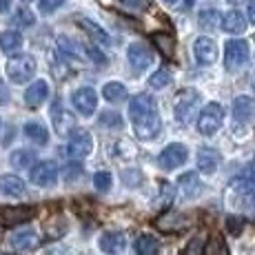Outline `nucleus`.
I'll list each match as a JSON object with an SVG mask.
<instances>
[{
  "label": "nucleus",
  "instance_id": "6e6552de",
  "mask_svg": "<svg viewBox=\"0 0 255 255\" xmlns=\"http://www.w3.org/2000/svg\"><path fill=\"white\" fill-rule=\"evenodd\" d=\"M93 149V140L89 135V131H73V133L69 135V142H67V153L71 155V158L76 160H82L87 158V155L91 153Z\"/></svg>",
  "mask_w": 255,
  "mask_h": 255
},
{
  "label": "nucleus",
  "instance_id": "2f4dec72",
  "mask_svg": "<svg viewBox=\"0 0 255 255\" xmlns=\"http://www.w3.org/2000/svg\"><path fill=\"white\" fill-rule=\"evenodd\" d=\"M102 96L109 102H122L127 100V87L122 82H107L105 89H102Z\"/></svg>",
  "mask_w": 255,
  "mask_h": 255
},
{
  "label": "nucleus",
  "instance_id": "c85d7f7f",
  "mask_svg": "<svg viewBox=\"0 0 255 255\" xmlns=\"http://www.w3.org/2000/svg\"><path fill=\"white\" fill-rule=\"evenodd\" d=\"M135 253L138 255H158L160 242L153 235H140V238L135 240Z\"/></svg>",
  "mask_w": 255,
  "mask_h": 255
},
{
  "label": "nucleus",
  "instance_id": "8fccbe9b",
  "mask_svg": "<svg viewBox=\"0 0 255 255\" xmlns=\"http://www.w3.org/2000/svg\"><path fill=\"white\" fill-rule=\"evenodd\" d=\"M229 2H233V4H238V2H242V0H229Z\"/></svg>",
  "mask_w": 255,
  "mask_h": 255
},
{
  "label": "nucleus",
  "instance_id": "a878e982",
  "mask_svg": "<svg viewBox=\"0 0 255 255\" xmlns=\"http://www.w3.org/2000/svg\"><path fill=\"white\" fill-rule=\"evenodd\" d=\"M9 160H11L13 169L24 171V169H31V166H33V162H36V153H33V151H29V149H16Z\"/></svg>",
  "mask_w": 255,
  "mask_h": 255
},
{
  "label": "nucleus",
  "instance_id": "a18cd8bd",
  "mask_svg": "<svg viewBox=\"0 0 255 255\" xmlns=\"http://www.w3.org/2000/svg\"><path fill=\"white\" fill-rule=\"evenodd\" d=\"M9 102V89L2 80H0V105H7Z\"/></svg>",
  "mask_w": 255,
  "mask_h": 255
},
{
  "label": "nucleus",
  "instance_id": "de8ad7c7",
  "mask_svg": "<svg viewBox=\"0 0 255 255\" xmlns=\"http://www.w3.org/2000/svg\"><path fill=\"white\" fill-rule=\"evenodd\" d=\"M247 171H249V178H253V180H255V160L247 166Z\"/></svg>",
  "mask_w": 255,
  "mask_h": 255
},
{
  "label": "nucleus",
  "instance_id": "603ef678",
  "mask_svg": "<svg viewBox=\"0 0 255 255\" xmlns=\"http://www.w3.org/2000/svg\"><path fill=\"white\" fill-rule=\"evenodd\" d=\"M186 4H189V7H191V4H193V0H186Z\"/></svg>",
  "mask_w": 255,
  "mask_h": 255
},
{
  "label": "nucleus",
  "instance_id": "4468645a",
  "mask_svg": "<svg viewBox=\"0 0 255 255\" xmlns=\"http://www.w3.org/2000/svg\"><path fill=\"white\" fill-rule=\"evenodd\" d=\"M193 53L200 65H213V62L218 60V45H215V40H211V38L200 36L193 45Z\"/></svg>",
  "mask_w": 255,
  "mask_h": 255
},
{
  "label": "nucleus",
  "instance_id": "58836bf2",
  "mask_svg": "<svg viewBox=\"0 0 255 255\" xmlns=\"http://www.w3.org/2000/svg\"><path fill=\"white\" fill-rule=\"evenodd\" d=\"M202 240H204V235H198V238H193L189 242V247L182 251V255H202Z\"/></svg>",
  "mask_w": 255,
  "mask_h": 255
},
{
  "label": "nucleus",
  "instance_id": "7ed1b4c3",
  "mask_svg": "<svg viewBox=\"0 0 255 255\" xmlns=\"http://www.w3.org/2000/svg\"><path fill=\"white\" fill-rule=\"evenodd\" d=\"M224 122V107L218 102H209L198 116V131L202 135H213Z\"/></svg>",
  "mask_w": 255,
  "mask_h": 255
},
{
  "label": "nucleus",
  "instance_id": "4c0bfd02",
  "mask_svg": "<svg viewBox=\"0 0 255 255\" xmlns=\"http://www.w3.org/2000/svg\"><path fill=\"white\" fill-rule=\"evenodd\" d=\"M13 22H16L18 27H31V24L36 22V16H33L29 9H20V11H16V16H13Z\"/></svg>",
  "mask_w": 255,
  "mask_h": 255
},
{
  "label": "nucleus",
  "instance_id": "1a4fd4ad",
  "mask_svg": "<svg viewBox=\"0 0 255 255\" xmlns=\"http://www.w3.org/2000/svg\"><path fill=\"white\" fill-rule=\"evenodd\" d=\"M186 158H189V151H186L184 144H178V142H173V144L164 146L162 153L158 155V164L162 166V169H178V166H182L186 162Z\"/></svg>",
  "mask_w": 255,
  "mask_h": 255
},
{
  "label": "nucleus",
  "instance_id": "20e7f679",
  "mask_svg": "<svg viewBox=\"0 0 255 255\" xmlns=\"http://www.w3.org/2000/svg\"><path fill=\"white\" fill-rule=\"evenodd\" d=\"M249 56H251V49L247 40H229L224 47V67L229 71L242 69L249 62Z\"/></svg>",
  "mask_w": 255,
  "mask_h": 255
},
{
  "label": "nucleus",
  "instance_id": "0eeeda50",
  "mask_svg": "<svg viewBox=\"0 0 255 255\" xmlns=\"http://www.w3.org/2000/svg\"><path fill=\"white\" fill-rule=\"evenodd\" d=\"M36 215V209L33 207H2L0 209V227H18V224H24Z\"/></svg>",
  "mask_w": 255,
  "mask_h": 255
},
{
  "label": "nucleus",
  "instance_id": "412c9836",
  "mask_svg": "<svg viewBox=\"0 0 255 255\" xmlns=\"http://www.w3.org/2000/svg\"><path fill=\"white\" fill-rule=\"evenodd\" d=\"M125 247H127V238H125V233H120V231H109L100 238V249L105 253L118 255L125 251Z\"/></svg>",
  "mask_w": 255,
  "mask_h": 255
},
{
  "label": "nucleus",
  "instance_id": "e433bc0d",
  "mask_svg": "<svg viewBox=\"0 0 255 255\" xmlns=\"http://www.w3.org/2000/svg\"><path fill=\"white\" fill-rule=\"evenodd\" d=\"M100 125L111 127V129H120L122 118H120V114H116V111H105V114H100Z\"/></svg>",
  "mask_w": 255,
  "mask_h": 255
},
{
  "label": "nucleus",
  "instance_id": "2eb2a0df",
  "mask_svg": "<svg viewBox=\"0 0 255 255\" xmlns=\"http://www.w3.org/2000/svg\"><path fill=\"white\" fill-rule=\"evenodd\" d=\"M9 244H11L16 251L27 253V251H33V249H38L40 240H38V233L33 231V229H20V231L11 233V238H9Z\"/></svg>",
  "mask_w": 255,
  "mask_h": 255
},
{
  "label": "nucleus",
  "instance_id": "09e8293b",
  "mask_svg": "<svg viewBox=\"0 0 255 255\" xmlns=\"http://www.w3.org/2000/svg\"><path fill=\"white\" fill-rule=\"evenodd\" d=\"M9 9V0H0V11H7Z\"/></svg>",
  "mask_w": 255,
  "mask_h": 255
},
{
  "label": "nucleus",
  "instance_id": "f8f14e48",
  "mask_svg": "<svg viewBox=\"0 0 255 255\" xmlns=\"http://www.w3.org/2000/svg\"><path fill=\"white\" fill-rule=\"evenodd\" d=\"M29 178H31V182L36 186H51L58 180V166L53 162H49V160L38 162L31 166V175Z\"/></svg>",
  "mask_w": 255,
  "mask_h": 255
},
{
  "label": "nucleus",
  "instance_id": "bb28decb",
  "mask_svg": "<svg viewBox=\"0 0 255 255\" xmlns=\"http://www.w3.org/2000/svg\"><path fill=\"white\" fill-rule=\"evenodd\" d=\"M20 47H22V36L18 31H4L2 36H0V49H2L7 56L20 51Z\"/></svg>",
  "mask_w": 255,
  "mask_h": 255
},
{
  "label": "nucleus",
  "instance_id": "cd10ccee",
  "mask_svg": "<svg viewBox=\"0 0 255 255\" xmlns=\"http://www.w3.org/2000/svg\"><path fill=\"white\" fill-rule=\"evenodd\" d=\"M202 255H231V253H229V247H227V242H224L222 235L213 233L207 240V244H204Z\"/></svg>",
  "mask_w": 255,
  "mask_h": 255
},
{
  "label": "nucleus",
  "instance_id": "ddd939ff",
  "mask_svg": "<svg viewBox=\"0 0 255 255\" xmlns=\"http://www.w3.org/2000/svg\"><path fill=\"white\" fill-rule=\"evenodd\" d=\"M186 224H189L186 215L178 213V211H164V213L155 220V227L162 233H180L182 229H186Z\"/></svg>",
  "mask_w": 255,
  "mask_h": 255
},
{
  "label": "nucleus",
  "instance_id": "9b49d317",
  "mask_svg": "<svg viewBox=\"0 0 255 255\" xmlns=\"http://www.w3.org/2000/svg\"><path fill=\"white\" fill-rule=\"evenodd\" d=\"M127 56H129L131 69H133L135 73H142L144 69H149L151 60H153V53H151V49L146 47L144 42H133V45H129Z\"/></svg>",
  "mask_w": 255,
  "mask_h": 255
},
{
  "label": "nucleus",
  "instance_id": "393cba45",
  "mask_svg": "<svg viewBox=\"0 0 255 255\" xmlns=\"http://www.w3.org/2000/svg\"><path fill=\"white\" fill-rule=\"evenodd\" d=\"M153 45L158 47V51L162 53L164 58H173L175 53V40L171 33H164V31H155L153 33Z\"/></svg>",
  "mask_w": 255,
  "mask_h": 255
},
{
  "label": "nucleus",
  "instance_id": "dca6fc26",
  "mask_svg": "<svg viewBox=\"0 0 255 255\" xmlns=\"http://www.w3.org/2000/svg\"><path fill=\"white\" fill-rule=\"evenodd\" d=\"M233 118L238 122H253L255 120V100L251 96H238L233 100Z\"/></svg>",
  "mask_w": 255,
  "mask_h": 255
},
{
  "label": "nucleus",
  "instance_id": "b1692460",
  "mask_svg": "<svg viewBox=\"0 0 255 255\" xmlns=\"http://www.w3.org/2000/svg\"><path fill=\"white\" fill-rule=\"evenodd\" d=\"M24 135H27L31 142H36V144H47L49 142V131H47V127L45 125H40V122H27L24 125Z\"/></svg>",
  "mask_w": 255,
  "mask_h": 255
},
{
  "label": "nucleus",
  "instance_id": "f3484780",
  "mask_svg": "<svg viewBox=\"0 0 255 255\" xmlns=\"http://www.w3.org/2000/svg\"><path fill=\"white\" fill-rule=\"evenodd\" d=\"M49 98V85L47 80H36L29 85V89L24 91V102H27V107H31V109H36V107H40L42 102H45Z\"/></svg>",
  "mask_w": 255,
  "mask_h": 255
},
{
  "label": "nucleus",
  "instance_id": "5701e85b",
  "mask_svg": "<svg viewBox=\"0 0 255 255\" xmlns=\"http://www.w3.org/2000/svg\"><path fill=\"white\" fill-rule=\"evenodd\" d=\"M220 27H222L227 33H233V36L235 33H244L247 31V18H244L240 11H229V13H224Z\"/></svg>",
  "mask_w": 255,
  "mask_h": 255
},
{
  "label": "nucleus",
  "instance_id": "a211bd4d",
  "mask_svg": "<svg viewBox=\"0 0 255 255\" xmlns=\"http://www.w3.org/2000/svg\"><path fill=\"white\" fill-rule=\"evenodd\" d=\"M220 162H222V158H220L218 151L211 149V146H200V151H198V169L202 171V173H215Z\"/></svg>",
  "mask_w": 255,
  "mask_h": 255
},
{
  "label": "nucleus",
  "instance_id": "79ce46f5",
  "mask_svg": "<svg viewBox=\"0 0 255 255\" xmlns=\"http://www.w3.org/2000/svg\"><path fill=\"white\" fill-rule=\"evenodd\" d=\"M120 2L131 11H142V9L149 7V0H120Z\"/></svg>",
  "mask_w": 255,
  "mask_h": 255
},
{
  "label": "nucleus",
  "instance_id": "c756f323",
  "mask_svg": "<svg viewBox=\"0 0 255 255\" xmlns=\"http://www.w3.org/2000/svg\"><path fill=\"white\" fill-rule=\"evenodd\" d=\"M67 233V220L62 215H56L45 224V238L47 240H58Z\"/></svg>",
  "mask_w": 255,
  "mask_h": 255
},
{
  "label": "nucleus",
  "instance_id": "f257e3e1",
  "mask_svg": "<svg viewBox=\"0 0 255 255\" xmlns=\"http://www.w3.org/2000/svg\"><path fill=\"white\" fill-rule=\"evenodd\" d=\"M129 116L133 131L140 140H151L160 133L162 129V120H160V111L155 100L149 93H138L133 100L129 102Z\"/></svg>",
  "mask_w": 255,
  "mask_h": 255
},
{
  "label": "nucleus",
  "instance_id": "f03ea898",
  "mask_svg": "<svg viewBox=\"0 0 255 255\" xmlns=\"http://www.w3.org/2000/svg\"><path fill=\"white\" fill-rule=\"evenodd\" d=\"M36 69L38 65L33 56H13L7 62V78L13 85H22V82H29L36 76Z\"/></svg>",
  "mask_w": 255,
  "mask_h": 255
},
{
  "label": "nucleus",
  "instance_id": "72a5a7b5",
  "mask_svg": "<svg viewBox=\"0 0 255 255\" xmlns=\"http://www.w3.org/2000/svg\"><path fill=\"white\" fill-rule=\"evenodd\" d=\"M58 47H60V51L69 58H82L85 56V49L78 45L76 40H71V38H65V36L58 38Z\"/></svg>",
  "mask_w": 255,
  "mask_h": 255
},
{
  "label": "nucleus",
  "instance_id": "39448f33",
  "mask_svg": "<svg viewBox=\"0 0 255 255\" xmlns=\"http://www.w3.org/2000/svg\"><path fill=\"white\" fill-rule=\"evenodd\" d=\"M173 109H175V118H178L182 125L191 122L195 118V111H198V93H195L193 89L180 91L178 96H175Z\"/></svg>",
  "mask_w": 255,
  "mask_h": 255
},
{
  "label": "nucleus",
  "instance_id": "6ab92c4d",
  "mask_svg": "<svg viewBox=\"0 0 255 255\" xmlns=\"http://www.w3.org/2000/svg\"><path fill=\"white\" fill-rule=\"evenodd\" d=\"M78 24L85 29V33L91 38L93 42H96V45H100V47H109V45H111L109 33H107L105 29L100 27V24H96L93 20H89V18H80V20H78Z\"/></svg>",
  "mask_w": 255,
  "mask_h": 255
},
{
  "label": "nucleus",
  "instance_id": "a19ab883",
  "mask_svg": "<svg viewBox=\"0 0 255 255\" xmlns=\"http://www.w3.org/2000/svg\"><path fill=\"white\" fill-rule=\"evenodd\" d=\"M80 175H82V166L76 164V162L69 164V166L65 169V180H67V182H73V180H78Z\"/></svg>",
  "mask_w": 255,
  "mask_h": 255
},
{
  "label": "nucleus",
  "instance_id": "37998d69",
  "mask_svg": "<svg viewBox=\"0 0 255 255\" xmlns=\"http://www.w3.org/2000/svg\"><path fill=\"white\" fill-rule=\"evenodd\" d=\"M62 2H65V0H40V11L42 13H51V11H56Z\"/></svg>",
  "mask_w": 255,
  "mask_h": 255
},
{
  "label": "nucleus",
  "instance_id": "3c124183",
  "mask_svg": "<svg viewBox=\"0 0 255 255\" xmlns=\"http://www.w3.org/2000/svg\"><path fill=\"white\" fill-rule=\"evenodd\" d=\"M164 2H169V4H173V2H178V0H164Z\"/></svg>",
  "mask_w": 255,
  "mask_h": 255
},
{
  "label": "nucleus",
  "instance_id": "864d4df0",
  "mask_svg": "<svg viewBox=\"0 0 255 255\" xmlns=\"http://www.w3.org/2000/svg\"><path fill=\"white\" fill-rule=\"evenodd\" d=\"M22 2H29V0H22Z\"/></svg>",
  "mask_w": 255,
  "mask_h": 255
},
{
  "label": "nucleus",
  "instance_id": "4d7b16f0",
  "mask_svg": "<svg viewBox=\"0 0 255 255\" xmlns=\"http://www.w3.org/2000/svg\"><path fill=\"white\" fill-rule=\"evenodd\" d=\"M0 255H2V253H0Z\"/></svg>",
  "mask_w": 255,
  "mask_h": 255
},
{
  "label": "nucleus",
  "instance_id": "4be33fe9",
  "mask_svg": "<svg viewBox=\"0 0 255 255\" xmlns=\"http://www.w3.org/2000/svg\"><path fill=\"white\" fill-rule=\"evenodd\" d=\"M51 116H53V127H56L58 133L67 135L69 131H73V118H71L69 111L62 109L60 102H53V107H51Z\"/></svg>",
  "mask_w": 255,
  "mask_h": 255
},
{
  "label": "nucleus",
  "instance_id": "9d476101",
  "mask_svg": "<svg viewBox=\"0 0 255 255\" xmlns=\"http://www.w3.org/2000/svg\"><path fill=\"white\" fill-rule=\"evenodd\" d=\"M71 102H73V107H76L78 114L91 116L93 111H96V107H98V93L93 91L91 87H80V89L73 91Z\"/></svg>",
  "mask_w": 255,
  "mask_h": 255
},
{
  "label": "nucleus",
  "instance_id": "473e14b6",
  "mask_svg": "<svg viewBox=\"0 0 255 255\" xmlns=\"http://www.w3.org/2000/svg\"><path fill=\"white\" fill-rule=\"evenodd\" d=\"M220 22H222V16H220L215 9H204V11L198 16V24L202 29H209V31L211 29H218Z\"/></svg>",
  "mask_w": 255,
  "mask_h": 255
},
{
  "label": "nucleus",
  "instance_id": "7c9ffc66",
  "mask_svg": "<svg viewBox=\"0 0 255 255\" xmlns=\"http://www.w3.org/2000/svg\"><path fill=\"white\" fill-rule=\"evenodd\" d=\"M180 186H182L186 198H198L200 191H202V184H200V180H198V175H195V173L180 175Z\"/></svg>",
  "mask_w": 255,
  "mask_h": 255
},
{
  "label": "nucleus",
  "instance_id": "c9c22d12",
  "mask_svg": "<svg viewBox=\"0 0 255 255\" xmlns=\"http://www.w3.org/2000/svg\"><path fill=\"white\" fill-rule=\"evenodd\" d=\"M111 182H114V180H111L109 171H98V173L93 175V184H96V189L102 191V193L111 189Z\"/></svg>",
  "mask_w": 255,
  "mask_h": 255
},
{
  "label": "nucleus",
  "instance_id": "423d86ee",
  "mask_svg": "<svg viewBox=\"0 0 255 255\" xmlns=\"http://www.w3.org/2000/svg\"><path fill=\"white\" fill-rule=\"evenodd\" d=\"M231 198L238 204H247L255 213V180L253 178H238L231 182Z\"/></svg>",
  "mask_w": 255,
  "mask_h": 255
},
{
  "label": "nucleus",
  "instance_id": "49530a36",
  "mask_svg": "<svg viewBox=\"0 0 255 255\" xmlns=\"http://www.w3.org/2000/svg\"><path fill=\"white\" fill-rule=\"evenodd\" d=\"M249 20L255 24V0H249Z\"/></svg>",
  "mask_w": 255,
  "mask_h": 255
},
{
  "label": "nucleus",
  "instance_id": "aec40b11",
  "mask_svg": "<svg viewBox=\"0 0 255 255\" xmlns=\"http://www.w3.org/2000/svg\"><path fill=\"white\" fill-rule=\"evenodd\" d=\"M27 193V186L18 175H2L0 178V195L7 198H22Z\"/></svg>",
  "mask_w": 255,
  "mask_h": 255
},
{
  "label": "nucleus",
  "instance_id": "f704fd0d",
  "mask_svg": "<svg viewBox=\"0 0 255 255\" xmlns=\"http://www.w3.org/2000/svg\"><path fill=\"white\" fill-rule=\"evenodd\" d=\"M171 82V73L166 71V69H160V71H155L153 76L149 78V85L153 87V89H164L166 85Z\"/></svg>",
  "mask_w": 255,
  "mask_h": 255
},
{
  "label": "nucleus",
  "instance_id": "c03bdc74",
  "mask_svg": "<svg viewBox=\"0 0 255 255\" xmlns=\"http://www.w3.org/2000/svg\"><path fill=\"white\" fill-rule=\"evenodd\" d=\"M227 222H229V229H231V233H240V229L244 227L242 220H238V218H229Z\"/></svg>",
  "mask_w": 255,
  "mask_h": 255
},
{
  "label": "nucleus",
  "instance_id": "5fc2aeb1",
  "mask_svg": "<svg viewBox=\"0 0 255 255\" xmlns=\"http://www.w3.org/2000/svg\"><path fill=\"white\" fill-rule=\"evenodd\" d=\"M0 125H2V120H0Z\"/></svg>",
  "mask_w": 255,
  "mask_h": 255
},
{
  "label": "nucleus",
  "instance_id": "ea45409f",
  "mask_svg": "<svg viewBox=\"0 0 255 255\" xmlns=\"http://www.w3.org/2000/svg\"><path fill=\"white\" fill-rule=\"evenodd\" d=\"M85 53L91 58L96 65H100V67H105L107 65V56L100 51V49H96V47H85Z\"/></svg>",
  "mask_w": 255,
  "mask_h": 255
},
{
  "label": "nucleus",
  "instance_id": "6e6d98bb",
  "mask_svg": "<svg viewBox=\"0 0 255 255\" xmlns=\"http://www.w3.org/2000/svg\"><path fill=\"white\" fill-rule=\"evenodd\" d=\"M253 87H255V82H253Z\"/></svg>",
  "mask_w": 255,
  "mask_h": 255
}]
</instances>
